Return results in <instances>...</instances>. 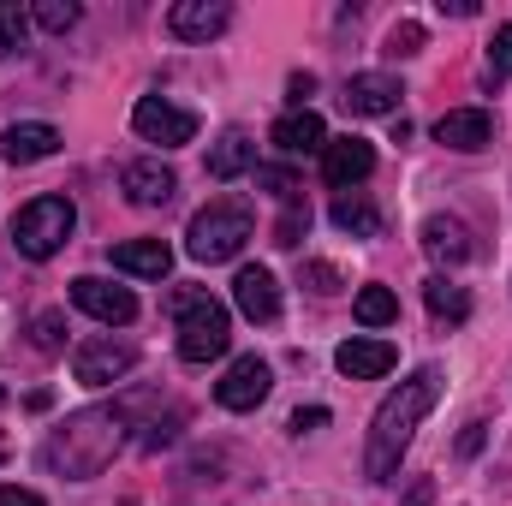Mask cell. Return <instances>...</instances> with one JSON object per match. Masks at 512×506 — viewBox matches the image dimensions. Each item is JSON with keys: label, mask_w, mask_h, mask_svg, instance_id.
<instances>
[{"label": "cell", "mask_w": 512, "mask_h": 506, "mask_svg": "<svg viewBox=\"0 0 512 506\" xmlns=\"http://www.w3.org/2000/svg\"><path fill=\"white\" fill-rule=\"evenodd\" d=\"M352 316H358L364 328H387V322H399V298H393L387 286H364V292L352 298Z\"/></svg>", "instance_id": "cb8c5ba5"}, {"label": "cell", "mask_w": 512, "mask_h": 506, "mask_svg": "<svg viewBox=\"0 0 512 506\" xmlns=\"http://www.w3.org/2000/svg\"><path fill=\"white\" fill-rule=\"evenodd\" d=\"M268 137H274L280 155H322V149H328V126H322V114H310V108L280 114Z\"/></svg>", "instance_id": "5bb4252c"}, {"label": "cell", "mask_w": 512, "mask_h": 506, "mask_svg": "<svg viewBox=\"0 0 512 506\" xmlns=\"http://www.w3.org/2000/svg\"><path fill=\"white\" fill-rule=\"evenodd\" d=\"M387 54H393V60H411V54H423V24H417V18L393 24V30H387Z\"/></svg>", "instance_id": "484cf974"}, {"label": "cell", "mask_w": 512, "mask_h": 506, "mask_svg": "<svg viewBox=\"0 0 512 506\" xmlns=\"http://www.w3.org/2000/svg\"><path fill=\"white\" fill-rule=\"evenodd\" d=\"M310 90H316V78H310V72H304V78H292V102H298V108H304V96H310Z\"/></svg>", "instance_id": "d590c367"}, {"label": "cell", "mask_w": 512, "mask_h": 506, "mask_svg": "<svg viewBox=\"0 0 512 506\" xmlns=\"http://www.w3.org/2000/svg\"><path fill=\"white\" fill-rule=\"evenodd\" d=\"M120 185H126V197L137 209H161L173 191H179V179H173V167H161L155 155L149 161H131L126 173H120Z\"/></svg>", "instance_id": "9a60e30c"}, {"label": "cell", "mask_w": 512, "mask_h": 506, "mask_svg": "<svg viewBox=\"0 0 512 506\" xmlns=\"http://www.w3.org/2000/svg\"><path fill=\"white\" fill-rule=\"evenodd\" d=\"M72 227H78V209L66 197H30L12 215V245H18V256H30V262H48V256L72 239Z\"/></svg>", "instance_id": "5b68a950"}, {"label": "cell", "mask_w": 512, "mask_h": 506, "mask_svg": "<svg viewBox=\"0 0 512 506\" xmlns=\"http://www.w3.org/2000/svg\"><path fill=\"white\" fill-rule=\"evenodd\" d=\"M233 346V316L209 292H179V358L185 364H215Z\"/></svg>", "instance_id": "3957f363"}, {"label": "cell", "mask_w": 512, "mask_h": 506, "mask_svg": "<svg viewBox=\"0 0 512 506\" xmlns=\"http://www.w3.org/2000/svg\"><path fill=\"white\" fill-rule=\"evenodd\" d=\"M423 251L435 256V262H447V268H453V262H465L477 245H471L465 221H453V215H429V221H423Z\"/></svg>", "instance_id": "ffe728a7"}, {"label": "cell", "mask_w": 512, "mask_h": 506, "mask_svg": "<svg viewBox=\"0 0 512 506\" xmlns=\"http://www.w3.org/2000/svg\"><path fill=\"white\" fill-rule=\"evenodd\" d=\"M126 423H120V411H84V417H72L54 441H48V465L54 471H66V477H96L114 453H120V435Z\"/></svg>", "instance_id": "7a4b0ae2"}, {"label": "cell", "mask_w": 512, "mask_h": 506, "mask_svg": "<svg viewBox=\"0 0 512 506\" xmlns=\"http://www.w3.org/2000/svg\"><path fill=\"white\" fill-rule=\"evenodd\" d=\"M18 48H24V12L12 0H0V60L18 54Z\"/></svg>", "instance_id": "f1b7e54d"}, {"label": "cell", "mask_w": 512, "mask_h": 506, "mask_svg": "<svg viewBox=\"0 0 512 506\" xmlns=\"http://www.w3.org/2000/svg\"><path fill=\"white\" fill-rule=\"evenodd\" d=\"M334 227H340V233H352V239H382V215H376V203H370V197H358V191L334 197Z\"/></svg>", "instance_id": "7402d4cb"}, {"label": "cell", "mask_w": 512, "mask_h": 506, "mask_svg": "<svg viewBox=\"0 0 512 506\" xmlns=\"http://www.w3.org/2000/svg\"><path fill=\"white\" fill-rule=\"evenodd\" d=\"M393 364H399V352H393L387 340H346V346L334 352V370L352 376V381H382Z\"/></svg>", "instance_id": "2e32d148"}, {"label": "cell", "mask_w": 512, "mask_h": 506, "mask_svg": "<svg viewBox=\"0 0 512 506\" xmlns=\"http://www.w3.org/2000/svg\"><path fill=\"white\" fill-rule=\"evenodd\" d=\"M304 233H310V209H304V203H286V215L274 221V245H286V251H292Z\"/></svg>", "instance_id": "4316f807"}, {"label": "cell", "mask_w": 512, "mask_h": 506, "mask_svg": "<svg viewBox=\"0 0 512 506\" xmlns=\"http://www.w3.org/2000/svg\"><path fill=\"white\" fill-rule=\"evenodd\" d=\"M54 149H60V131L42 126V120H30V126H6V131H0V161H12V167L48 161Z\"/></svg>", "instance_id": "e0dca14e"}, {"label": "cell", "mask_w": 512, "mask_h": 506, "mask_svg": "<svg viewBox=\"0 0 512 506\" xmlns=\"http://www.w3.org/2000/svg\"><path fill=\"white\" fill-rule=\"evenodd\" d=\"M36 24L60 36V30H72V24H78V6H72V0H36Z\"/></svg>", "instance_id": "83f0119b"}, {"label": "cell", "mask_w": 512, "mask_h": 506, "mask_svg": "<svg viewBox=\"0 0 512 506\" xmlns=\"http://www.w3.org/2000/svg\"><path fill=\"white\" fill-rule=\"evenodd\" d=\"M376 173V143H364V137H328V149H322V179L346 197L352 185H364Z\"/></svg>", "instance_id": "9c48e42d"}, {"label": "cell", "mask_w": 512, "mask_h": 506, "mask_svg": "<svg viewBox=\"0 0 512 506\" xmlns=\"http://www.w3.org/2000/svg\"><path fill=\"white\" fill-rule=\"evenodd\" d=\"M0 506H48V501H42L36 489H18V483H12V489H0Z\"/></svg>", "instance_id": "e575fe53"}, {"label": "cell", "mask_w": 512, "mask_h": 506, "mask_svg": "<svg viewBox=\"0 0 512 506\" xmlns=\"http://www.w3.org/2000/svg\"><path fill=\"white\" fill-rule=\"evenodd\" d=\"M268 387H274V370L256 358V352H245V358H233V370L215 381V399L227 405V411H256L262 399H268Z\"/></svg>", "instance_id": "30bf717a"}, {"label": "cell", "mask_w": 512, "mask_h": 506, "mask_svg": "<svg viewBox=\"0 0 512 506\" xmlns=\"http://www.w3.org/2000/svg\"><path fill=\"white\" fill-rule=\"evenodd\" d=\"M251 167H256V143L245 131H227V137L209 149V179H221V185L239 179V173H251Z\"/></svg>", "instance_id": "44dd1931"}, {"label": "cell", "mask_w": 512, "mask_h": 506, "mask_svg": "<svg viewBox=\"0 0 512 506\" xmlns=\"http://www.w3.org/2000/svg\"><path fill=\"white\" fill-rule=\"evenodd\" d=\"M251 209L245 203H233V197H221V203H209V209H197L191 215V233H185V251L197 256V262H233V256L251 245Z\"/></svg>", "instance_id": "277c9868"}, {"label": "cell", "mask_w": 512, "mask_h": 506, "mask_svg": "<svg viewBox=\"0 0 512 506\" xmlns=\"http://www.w3.org/2000/svg\"><path fill=\"white\" fill-rule=\"evenodd\" d=\"M0 459H6V441H0Z\"/></svg>", "instance_id": "74e56055"}, {"label": "cell", "mask_w": 512, "mask_h": 506, "mask_svg": "<svg viewBox=\"0 0 512 506\" xmlns=\"http://www.w3.org/2000/svg\"><path fill=\"white\" fill-rule=\"evenodd\" d=\"M233 24V6L227 0H179L173 12H167V30L179 36V42H209V36H221Z\"/></svg>", "instance_id": "7c38bea8"}, {"label": "cell", "mask_w": 512, "mask_h": 506, "mask_svg": "<svg viewBox=\"0 0 512 506\" xmlns=\"http://www.w3.org/2000/svg\"><path fill=\"white\" fill-rule=\"evenodd\" d=\"M72 304H78L84 316L108 322V328H126L131 316H137V298H131L126 286L102 280V274H78V280H72Z\"/></svg>", "instance_id": "52a82bcc"}, {"label": "cell", "mask_w": 512, "mask_h": 506, "mask_svg": "<svg viewBox=\"0 0 512 506\" xmlns=\"http://www.w3.org/2000/svg\"><path fill=\"white\" fill-rule=\"evenodd\" d=\"M399 78H387V72H358L352 84H346V114H358V120H376V114H399Z\"/></svg>", "instance_id": "4fadbf2b"}, {"label": "cell", "mask_w": 512, "mask_h": 506, "mask_svg": "<svg viewBox=\"0 0 512 506\" xmlns=\"http://www.w3.org/2000/svg\"><path fill=\"white\" fill-rule=\"evenodd\" d=\"M328 423V405H310V411H292V435H310Z\"/></svg>", "instance_id": "d6a6232c"}, {"label": "cell", "mask_w": 512, "mask_h": 506, "mask_svg": "<svg viewBox=\"0 0 512 506\" xmlns=\"http://www.w3.org/2000/svg\"><path fill=\"white\" fill-rule=\"evenodd\" d=\"M423 304H429L441 322H465V316H471V298H465V286H453L447 274L423 280Z\"/></svg>", "instance_id": "603a6c76"}, {"label": "cell", "mask_w": 512, "mask_h": 506, "mask_svg": "<svg viewBox=\"0 0 512 506\" xmlns=\"http://www.w3.org/2000/svg\"><path fill=\"white\" fill-rule=\"evenodd\" d=\"M131 131H137L143 143L179 149V143L197 137V114H185V108H173V102H161V96H143V102L131 108Z\"/></svg>", "instance_id": "8992f818"}, {"label": "cell", "mask_w": 512, "mask_h": 506, "mask_svg": "<svg viewBox=\"0 0 512 506\" xmlns=\"http://www.w3.org/2000/svg\"><path fill=\"white\" fill-rule=\"evenodd\" d=\"M489 72L495 78H512V24H501L495 42H489Z\"/></svg>", "instance_id": "4dcf8cb0"}, {"label": "cell", "mask_w": 512, "mask_h": 506, "mask_svg": "<svg viewBox=\"0 0 512 506\" xmlns=\"http://www.w3.org/2000/svg\"><path fill=\"white\" fill-rule=\"evenodd\" d=\"M131 364H137V346H126V340H84L72 352V376L84 387H114Z\"/></svg>", "instance_id": "ba28073f"}, {"label": "cell", "mask_w": 512, "mask_h": 506, "mask_svg": "<svg viewBox=\"0 0 512 506\" xmlns=\"http://www.w3.org/2000/svg\"><path fill=\"white\" fill-rule=\"evenodd\" d=\"M256 185H268L280 203H298V179H292L286 167H256Z\"/></svg>", "instance_id": "f546056e"}, {"label": "cell", "mask_w": 512, "mask_h": 506, "mask_svg": "<svg viewBox=\"0 0 512 506\" xmlns=\"http://www.w3.org/2000/svg\"><path fill=\"white\" fill-rule=\"evenodd\" d=\"M435 393H441V370L423 364L417 376H405L382 405H376V417H370V447H364V477H370V483H393V477H399V459H405L417 423L429 417Z\"/></svg>", "instance_id": "6da1fadb"}, {"label": "cell", "mask_w": 512, "mask_h": 506, "mask_svg": "<svg viewBox=\"0 0 512 506\" xmlns=\"http://www.w3.org/2000/svg\"><path fill=\"white\" fill-rule=\"evenodd\" d=\"M304 280H310V292H340V268L334 262H304Z\"/></svg>", "instance_id": "1f68e13d"}, {"label": "cell", "mask_w": 512, "mask_h": 506, "mask_svg": "<svg viewBox=\"0 0 512 506\" xmlns=\"http://www.w3.org/2000/svg\"><path fill=\"white\" fill-rule=\"evenodd\" d=\"M405 506H429V483H417V489L405 495Z\"/></svg>", "instance_id": "8d00e7d4"}, {"label": "cell", "mask_w": 512, "mask_h": 506, "mask_svg": "<svg viewBox=\"0 0 512 506\" xmlns=\"http://www.w3.org/2000/svg\"><path fill=\"white\" fill-rule=\"evenodd\" d=\"M0 399H6V387H0Z\"/></svg>", "instance_id": "f35d334b"}, {"label": "cell", "mask_w": 512, "mask_h": 506, "mask_svg": "<svg viewBox=\"0 0 512 506\" xmlns=\"http://www.w3.org/2000/svg\"><path fill=\"white\" fill-rule=\"evenodd\" d=\"M114 268L120 274H137V280H161L167 268H173V251L161 245V239H126V245H114Z\"/></svg>", "instance_id": "d6986e66"}, {"label": "cell", "mask_w": 512, "mask_h": 506, "mask_svg": "<svg viewBox=\"0 0 512 506\" xmlns=\"http://www.w3.org/2000/svg\"><path fill=\"white\" fill-rule=\"evenodd\" d=\"M435 143H447L459 155H477V149L495 143V114L489 108H453V114L435 120Z\"/></svg>", "instance_id": "8fae6325"}, {"label": "cell", "mask_w": 512, "mask_h": 506, "mask_svg": "<svg viewBox=\"0 0 512 506\" xmlns=\"http://www.w3.org/2000/svg\"><path fill=\"white\" fill-rule=\"evenodd\" d=\"M233 304H239L251 322H274V316H280V280H274L268 268H239V280H233Z\"/></svg>", "instance_id": "ac0fdd59"}, {"label": "cell", "mask_w": 512, "mask_h": 506, "mask_svg": "<svg viewBox=\"0 0 512 506\" xmlns=\"http://www.w3.org/2000/svg\"><path fill=\"white\" fill-rule=\"evenodd\" d=\"M30 340H36V352H60V346H66V316H60V310H42V316L30 322Z\"/></svg>", "instance_id": "d4e9b609"}, {"label": "cell", "mask_w": 512, "mask_h": 506, "mask_svg": "<svg viewBox=\"0 0 512 506\" xmlns=\"http://www.w3.org/2000/svg\"><path fill=\"white\" fill-rule=\"evenodd\" d=\"M483 435H489V423H465V435H459V453L471 459V453H483Z\"/></svg>", "instance_id": "836d02e7"}]
</instances>
